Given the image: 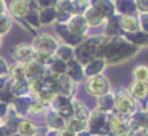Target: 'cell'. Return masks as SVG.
<instances>
[{"mask_svg":"<svg viewBox=\"0 0 148 136\" xmlns=\"http://www.w3.org/2000/svg\"><path fill=\"white\" fill-rule=\"evenodd\" d=\"M90 110L87 107V105L83 101L77 100V98H72V117L77 118L81 120H87L89 117Z\"/></svg>","mask_w":148,"mask_h":136,"instance_id":"cell-28","label":"cell"},{"mask_svg":"<svg viewBox=\"0 0 148 136\" xmlns=\"http://www.w3.org/2000/svg\"><path fill=\"white\" fill-rule=\"evenodd\" d=\"M38 11L39 9L37 8H32L30 11L26 13L25 16V22L28 24L29 28H32L33 30H36V29L41 28V24H39V17H38Z\"/></svg>","mask_w":148,"mask_h":136,"instance_id":"cell-37","label":"cell"},{"mask_svg":"<svg viewBox=\"0 0 148 136\" xmlns=\"http://www.w3.org/2000/svg\"><path fill=\"white\" fill-rule=\"evenodd\" d=\"M55 9L58 12H68V13H72V0H56Z\"/></svg>","mask_w":148,"mask_h":136,"instance_id":"cell-41","label":"cell"},{"mask_svg":"<svg viewBox=\"0 0 148 136\" xmlns=\"http://www.w3.org/2000/svg\"><path fill=\"white\" fill-rule=\"evenodd\" d=\"M84 90L87 94L90 97H100L106 93L112 92V84H110L109 79L103 75H97L89 77L84 81Z\"/></svg>","mask_w":148,"mask_h":136,"instance_id":"cell-5","label":"cell"},{"mask_svg":"<svg viewBox=\"0 0 148 136\" xmlns=\"http://www.w3.org/2000/svg\"><path fill=\"white\" fill-rule=\"evenodd\" d=\"M90 7L100 12L106 20L115 14L114 0H90Z\"/></svg>","mask_w":148,"mask_h":136,"instance_id":"cell-18","label":"cell"},{"mask_svg":"<svg viewBox=\"0 0 148 136\" xmlns=\"http://www.w3.org/2000/svg\"><path fill=\"white\" fill-rule=\"evenodd\" d=\"M50 107L66 120L72 117V98L56 94L54 100L50 102Z\"/></svg>","mask_w":148,"mask_h":136,"instance_id":"cell-12","label":"cell"},{"mask_svg":"<svg viewBox=\"0 0 148 136\" xmlns=\"http://www.w3.org/2000/svg\"><path fill=\"white\" fill-rule=\"evenodd\" d=\"M36 96L32 94V93H29V94L26 96H23V97H16L14 98V101L11 103V109L16 113L18 117L21 118H26L29 117L28 113H29V107H30L32 102H33L34 100H36Z\"/></svg>","mask_w":148,"mask_h":136,"instance_id":"cell-13","label":"cell"},{"mask_svg":"<svg viewBox=\"0 0 148 136\" xmlns=\"http://www.w3.org/2000/svg\"><path fill=\"white\" fill-rule=\"evenodd\" d=\"M9 64L4 58L0 56V77H8L9 75Z\"/></svg>","mask_w":148,"mask_h":136,"instance_id":"cell-44","label":"cell"},{"mask_svg":"<svg viewBox=\"0 0 148 136\" xmlns=\"http://www.w3.org/2000/svg\"><path fill=\"white\" fill-rule=\"evenodd\" d=\"M38 131L39 126H37L34 122L26 119V118H23L17 127V133L21 136H34L36 133H38Z\"/></svg>","mask_w":148,"mask_h":136,"instance_id":"cell-27","label":"cell"},{"mask_svg":"<svg viewBox=\"0 0 148 136\" xmlns=\"http://www.w3.org/2000/svg\"><path fill=\"white\" fill-rule=\"evenodd\" d=\"M49 106H50L49 103H46V102H43V101L36 98V100L32 102L30 107H29L28 115H33V117H41V115H45V113L49 109Z\"/></svg>","mask_w":148,"mask_h":136,"instance_id":"cell-34","label":"cell"},{"mask_svg":"<svg viewBox=\"0 0 148 136\" xmlns=\"http://www.w3.org/2000/svg\"><path fill=\"white\" fill-rule=\"evenodd\" d=\"M36 7L38 9H43V8H51V7H55L56 0H34Z\"/></svg>","mask_w":148,"mask_h":136,"instance_id":"cell-43","label":"cell"},{"mask_svg":"<svg viewBox=\"0 0 148 136\" xmlns=\"http://www.w3.org/2000/svg\"><path fill=\"white\" fill-rule=\"evenodd\" d=\"M9 110V105H5V103L0 102V117L4 119V117L7 115V113H8Z\"/></svg>","mask_w":148,"mask_h":136,"instance_id":"cell-48","label":"cell"},{"mask_svg":"<svg viewBox=\"0 0 148 136\" xmlns=\"http://www.w3.org/2000/svg\"><path fill=\"white\" fill-rule=\"evenodd\" d=\"M30 44L33 46L36 53L54 55L56 49L59 47L60 42H59L58 38H55L54 36H51L49 33H37L33 37V41H32Z\"/></svg>","mask_w":148,"mask_h":136,"instance_id":"cell-6","label":"cell"},{"mask_svg":"<svg viewBox=\"0 0 148 136\" xmlns=\"http://www.w3.org/2000/svg\"><path fill=\"white\" fill-rule=\"evenodd\" d=\"M87 20L89 28H100V26H103V24L106 22V18L102 16L98 11H96L93 7H89L88 11L83 14Z\"/></svg>","mask_w":148,"mask_h":136,"instance_id":"cell-24","label":"cell"},{"mask_svg":"<svg viewBox=\"0 0 148 136\" xmlns=\"http://www.w3.org/2000/svg\"><path fill=\"white\" fill-rule=\"evenodd\" d=\"M56 16H58V11L55 9V7L43 8V9H39L38 11V17H39V24H41V26H47V25L55 24Z\"/></svg>","mask_w":148,"mask_h":136,"instance_id":"cell-26","label":"cell"},{"mask_svg":"<svg viewBox=\"0 0 148 136\" xmlns=\"http://www.w3.org/2000/svg\"><path fill=\"white\" fill-rule=\"evenodd\" d=\"M8 12V9H7V4L4 0H0V14L3 13H7Z\"/></svg>","mask_w":148,"mask_h":136,"instance_id":"cell-50","label":"cell"},{"mask_svg":"<svg viewBox=\"0 0 148 136\" xmlns=\"http://www.w3.org/2000/svg\"><path fill=\"white\" fill-rule=\"evenodd\" d=\"M106 66L108 64L105 63L103 59H101V58L93 59L92 62H89L88 64L84 66V76H85V79H89V77H93V76L102 75Z\"/></svg>","mask_w":148,"mask_h":136,"instance_id":"cell-20","label":"cell"},{"mask_svg":"<svg viewBox=\"0 0 148 136\" xmlns=\"http://www.w3.org/2000/svg\"><path fill=\"white\" fill-rule=\"evenodd\" d=\"M127 92L130 93L135 102L138 103V109L145 110L148 106V81H138L132 80L129 85Z\"/></svg>","mask_w":148,"mask_h":136,"instance_id":"cell-9","label":"cell"},{"mask_svg":"<svg viewBox=\"0 0 148 136\" xmlns=\"http://www.w3.org/2000/svg\"><path fill=\"white\" fill-rule=\"evenodd\" d=\"M140 49L131 42H129L123 36L112 37L103 39L98 49V58L103 59L106 64H122L125 62L134 58Z\"/></svg>","mask_w":148,"mask_h":136,"instance_id":"cell-1","label":"cell"},{"mask_svg":"<svg viewBox=\"0 0 148 136\" xmlns=\"http://www.w3.org/2000/svg\"><path fill=\"white\" fill-rule=\"evenodd\" d=\"M71 17H72V13H68V12H58L55 24H67Z\"/></svg>","mask_w":148,"mask_h":136,"instance_id":"cell-45","label":"cell"},{"mask_svg":"<svg viewBox=\"0 0 148 136\" xmlns=\"http://www.w3.org/2000/svg\"><path fill=\"white\" fill-rule=\"evenodd\" d=\"M67 26L73 31L75 34L81 37H87V33L89 30V25H88L85 17L81 14H72L70 21L67 22Z\"/></svg>","mask_w":148,"mask_h":136,"instance_id":"cell-16","label":"cell"},{"mask_svg":"<svg viewBox=\"0 0 148 136\" xmlns=\"http://www.w3.org/2000/svg\"><path fill=\"white\" fill-rule=\"evenodd\" d=\"M53 85L55 89V93L59 96H64L68 98H75L77 93V85L72 79H70L67 75L56 76L54 75Z\"/></svg>","mask_w":148,"mask_h":136,"instance_id":"cell-8","label":"cell"},{"mask_svg":"<svg viewBox=\"0 0 148 136\" xmlns=\"http://www.w3.org/2000/svg\"><path fill=\"white\" fill-rule=\"evenodd\" d=\"M11 135H12V133L9 132V130L5 127V126H4V124L0 126V136H11Z\"/></svg>","mask_w":148,"mask_h":136,"instance_id":"cell-49","label":"cell"},{"mask_svg":"<svg viewBox=\"0 0 148 136\" xmlns=\"http://www.w3.org/2000/svg\"><path fill=\"white\" fill-rule=\"evenodd\" d=\"M121 29L123 33H134L140 30L139 29V20L138 14H127V16H118Z\"/></svg>","mask_w":148,"mask_h":136,"instance_id":"cell-22","label":"cell"},{"mask_svg":"<svg viewBox=\"0 0 148 136\" xmlns=\"http://www.w3.org/2000/svg\"><path fill=\"white\" fill-rule=\"evenodd\" d=\"M139 20V29L148 34V13H138Z\"/></svg>","mask_w":148,"mask_h":136,"instance_id":"cell-42","label":"cell"},{"mask_svg":"<svg viewBox=\"0 0 148 136\" xmlns=\"http://www.w3.org/2000/svg\"><path fill=\"white\" fill-rule=\"evenodd\" d=\"M1 124H3V118L0 117V126H1Z\"/></svg>","mask_w":148,"mask_h":136,"instance_id":"cell-55","label":"cell"},{"mask_svg":"<svg viewBox=\"0 0 148 136\" xmlns=\"http://www.w3.org/2000/svg\"><path fill=\"white\" fill-rule=\"evenodd\" d=\"M46 66L49 68V72L56 76L66 75V71H67V63L63 62L60 58H58L56 55H51L47 63H46Z\"/></svg>","mask_w":148,"mask_h":136,"instance_id":"cell-23","label":"cell"},{"mask_svg":"<svg viewBox=\"0 0 148 136\" xmlns=\"http://www.w3.org/2000/svg\"><path fill=\"white\" fill-rule=\"evenodd\" d=\"M34 136H39V132H38V133H36V135H34Z\"/></svg>","mask_w":148,"mask_h":136,"instance_id":"cell-57","label":"cell"},{"mask_svg":"<svg viewBox=\"0 0 148 136\" xmlns=\"http://www.w3.org/2000/svg\"><path fill=\"white\" fill-rule=\"evenodd\" d=\"M8 77L13 81L18 80H26V71H25V64L21 63H14L9 67V75Z\"/></svg>","mask_w":148,"mask_h":136,"instance_id":"cell-31","label":"cell"},{"mask_svg":"<svg viewBox=\"0 0 148 136\" xmlns=\"http://www.w3.org/2000/svg\"><path fill=\"white\" fill-rule=\"evenodd\" d=\"M14 94L12 92V80L8 77V80L5 81V84L3 85L1 90H0V102L5 103V105H11L14 101Z\"/></svg>","mask_w":148,"mask_h":136,"instance_id":"cell-32","label":"cell"},{"mask_svg":"<svg viewBox=\"0 0 148 136\" xmlns=\"http://www.w3.org/2000/svg\"><path fill=\"white\" fill-rule=\"evenodd\" d=\"M121 36H123V30L121 29L118 14H114L110 18H108L106 22L103 24V37L112 38V37H121Z\"/></svg>","mask_w":148,"mask_h":136,"instance_id":"cell-19","label":"cell"},{"mask_svg":"<svg viewBox=\"0 0 148 136\" xmlns=\"http://www.w3.org/2000/svg\"><path fill=\"white\" fill-rule=\"evenodd\" d=\"M26 71V80H39V79H45L49 75V68L46 64L39 63L37 60H32L25 64Z\"/></svg>","mask_w":148,"mask_h":136,"instance_id":"cell-14","label":"cell"},{"mask_svg":"<svg viewBox=\"0 0 148 136\" xmlns=\"http://www.w3.org/2000/svg\"><path fill=\"white\" fill-rule=\"evenodd\" d=\"M66 126H67L70 130H72L75 133H80L87 130V120H81L75 117H71L66 120Z\"/></svg>","mask_w":148,"mask_h":136,"instance_id":"cell-36","label":"cell"},{"mask_svg":"<svg viewBox=\"0 0 148 136\" xmlns=\"http://www.w3.org/2000/svg\"><path fill=\"white\" fill-rule=\"evenodd\" d=\"M54 55H56L63 62L68 63V62H71V60L75 59V47L68 46V44H64V43H60L59 44V47L56 49V51H55Z\"/></svg>","mask_w":148,"mask_h":136,"instance_id":"cell-30","label":"cell"},{"mask_svg":"<svg viewBox=\"0 0 148 136\" xmlns=\"http://www.w3.org/2000/svg\"><path fill=\"white\" fill-rule=\"evenodd\" d=\"M11 136H21V135H18V133L16 132V133H13V135H11Z\"/></svg>","mask_w":148,"mask_h":136,"instance_id":"cell-56","label":"cell"},{"mask_svg":"<svg viewBox=\"0 0 148 136\" xmlns=\"http://www.w3.org/2000/svg\"><path fill=\"white\" fill-rule=\"evenodd\" d=\"M138 13H148V0H136Z\"/></svg>","mask_w":148,"mask_h":136,"instance_id":"cell-46","label":"cell"},{"mask_svg":"<svg viewBox=\"0 0 148 136\" xmlns=\"http://www.w3.org/2000/svg\"><path fill=\"white\" fill-rule=\"evenodd\" d=\"M131 119H132V122H134L135 124L139 127L140 132H142L144 128L148 127V111L138 109L134 114L131 115Z\"/></svg>","mask_w":148,"mask_h":136,"instance_id":"cell-33","label":"cell"},{"mask_svg":"<svg viewBox=\"0 0 148 136\" xmlns=\"http://www.w3.org/2000/svg\"><path fill=\"white\" fill-rule=\"evenodd\" d=\"M132 79L138 81H148V66L138 64L132 68Z\"/></svg>","mask_w":148,"mask_h":136,"instance_id":"cell-39","label":"cell"},{"mask_svg":"<svg viewBox=\"0 0 148 136\" xmlns=\"http://www.w3.org/2000/svg\"><path fill=\"white\" fill-rule=\"evenodd\" d=\"M12 25H13V18L11 17V14L8 12L0 14V36L3 37L7 33H9V30L12 29Z\"/></svg>","mask_w":148,"mask_h":136,"instance_id":"cell-38","label":"cell"},{"mask_svg":"<svg viewBox=\"0 0 148 136\" xmlns=\"http://www.w3.org/2000/svg\"><path fill=\"white\" fill-rule=\"evenodd\" d=\"M87 130L93 136H108V114L97 109L90 110L87 119Z\"/></svg>","mask_w":148,"mask_h":136,"instance_id":"cell-7","label":"cell"},{"mask_svg":"<svg viewBox=\"0 0 148 136\" xmlns=\"http://www.w3.org/2000/svg\"><path fill=\"white\" fill-rule=\"evenodd\" d=\"M90 7V0H72V14L83 16Z\"/></svg>","mask_w":148,"mask_h":136,"instance_id":"cell-40","label":"cell"},{"mask_svg":"<svg viewBox=\"0 0 148 136\" xmlns=\"http://www.w3.org/2000/svg\"><path fill=\"white\" fill-rule=\"evenodd\" d=\"M1 46H3V37L0 36V49H1Z\"/></svg>","mask_w":148,"mask_h":136,"instance_id":"cell-54","label":"cell"},{"mask_svg":"<svg viewBox=\"0 0 148 136\" xmlns=\"http://www.w3.org/2000/svg\"><path fill=\"white\" fill-rule=\"evenodd\" d=\"M54 29H55L56 36L59 37V42H60V43H64V44H68V46H72V47L79 46V44L85 39V37L77 36V34L73 33L67 26V24H55Z\"/></svg>","mask_w":148,"mask_h":136,"instance_id":"cell-11","label":"cell"},{"mask_svg":"<svg viewBox=\"0 0 148 136\" xmlns=\"http://www.w3.org/2000/svg\"><path fill=\"white\" fill-rule=\"evenodd\" d=\"M66 75L70 79H72L76 84H83L85 81V76H84V67L79 63L76 59L68 62L67 63V71Z\"/></svg>","mask_w":148,"mask_h":136,"instance_id":"cell-17","label":"cell"},{"mask_svg":"<svg viewBox=\"0 0 148 136\" xmlns=\"http://www.w3.org/2000/svg\"><path fill=\"white\" fill-rule=\"evenodd\" d=\"M56 133H58V136H76V133L73 132L72 130H70L67 126H64V127L62 128V130H59Z\"/></svg>","mask_w":148,"mask_h":136,"instance_id":"cell-47","label":"cell"},{"mask_svg":"<svg viewBox=\"0 0 148 136\" xmlns=\"http://www.w3.org/2000/svg\"><path fill=\"white\" fill-rule=\"evenodd\" d=\"M142 133H143V136H148V127L144 128V130L142 131Z\"/></svg>","mask_w":148,"mask_h":136,"instance_id":"cell-53","label":"cell"},{"mask_svg":"<svg viewBox=\"0 0 148 136\" xmlns=\"http://www.w3.org/2000/svg\"><path fill=\"white\" fill-rule=\"evenodd\" d=\"M96 109L105 114H109L112 111H114V93L109 92L106 94L97 97V106Z\"/></svg>","mask_w":148,"mask_h":136,"instance_id":"cell-25","label":"cell"},{"mask_svg":"<svg viewBox=\"0 0 148 136\" xmlns=\"http://www.w3.org/2000/svg\"><path fill=\"white\" fill-rule=\"evenodd\" d=\"M103 39H105L103 36L85 37V39L75 47V59L84 67L93 59L98 58V49Z\"/></svg>","mask_w":148,"mask_h":136,"instance_id":"cell-3","label":"cell"},{"mask_svg":"<svg viewBox=\"0 0 148 136\" xmlns=\"http://www.w3.org/2000/svg\"><path fill=\"white\" fill-rule=\"evenodd\" d=\"M123 37L139 49L143 46H148V34L142 30L134 31V33H123Z\"/></svg>","mask_w":148,"mask_h":136,"instance_id":"cell-29","label":"cell"},{"mask_svg":"<svg viewBox=\"0 0 148 136\" xmlns=\"http://www.w3.org/2000/svg\"><path fill=\"white\" fill-rule=\"evenodd\" d=\"M11 56L14 63L26 64L36 59V50L30 43H18L11 49Z\"/></svg>","mask_w":148,"mask_h":136,"instance_id":"cell-10","label":"cell"},{"mask_svg":"<svg viewBox=\"0 0 148 136\" xmlns=\"http://www.w3.org/2000/svg\"><path fill=\"white\" fill-rule=\"evenodd\" d=\"M76 136H93V135L88 130H85V131H83V132H80V133H76Z\"/></svg>","mask_w":148,"mask_h":136,"instance_id":"cell-51","label":"cell"},{"mask_svg":"<svg viewBox=\"0 0 148 136\" xmlns=\"http://www.w3.org/2000/svg\"><path fill=\"white\" fill-rule=\"evenodd\" d=\"M45 126L47 130L59 131L66 126V119L63 117H60L58 113H55V111L49 106V109L45 113Z\"/></svg>","mask_w":148,"mask_h":136,"instance_id":"cell-15","label":"cell"},{"mask_svg":"<svg viewBox=\"0 0 148 136\" xmlns=\"http://www.w3.org/2000/svg\"><path fill=\"white\" fill-rule=\"evenodd\" d=\"M12 92H13L14 97H23V96L29 94V84L28 80H18L13 81L12 80Z\"/></svg>","mask_w":148,"mask_h":136,"instance_id":"cell-35","label":"cell"},{"mask_svg":"<svg viewBox=\"0 0 148 136\" xmlns=\"http://www.w3.org/2000/svg\"><path fill=\"white\" fill-rule=\"evenodd\" d=\"M140 132L132 122L131 115H123L117 111L108 114V136H135Z\"/></svg>","mask_w":148,"mask_h":136,"instance_id":"cell-2","label":"cell"},{"mask_svg":"<svg viewBox=\"0 0 148 136\" xmlns=\"http://www.w3.org/2000/svg\"><path fill=\"white\" fill-rule=\"evenodd\" d=\"M7 80H8V77H0V90H1V88H3V85L5 84Z\"/></svg>","mask_w":148,"mask_h":136,"instance_id":"cell-52","label":"cell"},{"mask_svg":"<svg viewBox=\"0 0 148 136\" xmlns=\"http://www.w3.org/2000/svg\"><path fill=\"white\" fill-rule=\"evenodd\" d=\"M113 93H114V111L123 115H132L138 110V103L127 92V88H117Z\"/></svg>","mask_w":148,"mask_h":136,"instance_id":"cell-4","label":"cell"},{"mask_svg":"<svg viewBox=\"0 0 148 136\" xmlns=\"http://www.w3.org/2000/svg\"><path fill=\"white\" fill-rule=\"evenodd\" d=\"M115 14L127 16V14H138L136 0H114Z\"/></svg>","mask_w":148,"mask_h":136,"instance_id":"cell-21","label":"cell"}]
</instances>
